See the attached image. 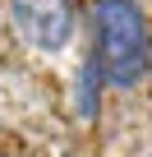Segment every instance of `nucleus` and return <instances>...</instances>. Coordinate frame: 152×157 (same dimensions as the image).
Returning <instances> with one entry per match:
<instances>
[{
	"instance_id": "1",
	"label": "nucleus",
	"mask_w": 152,
	"mask_h": 157,
	"mask_svg": "<svg viewBox=\"0 0 152 157\" xmlns=\"http://www.w3.org/2000/svg\"><path fill=\"white\" fill-rule=\"evenodd\" d=\"M92 56L111 88H134L152 69V33L138 0H97L92 10Z\"/></svg>"
},
{
	"instance_id": "3",
	"label": "nucleus",
	"mask_w": 152,
	"mask_h": 157,
	"mask_svg": "<svg viewBox=\"0 0 152 157\" xmlns=\"http://www.w3.org/2000/svg\"><path fill=\"white\" fill-rule=\"evenodd\" d=\"M106 88V74L97 65V56H88L83 65V78H79V116H97V93Z\"/></svg>"
},
{
	"instance_id": "2",
	"label": "nucleus",
	"mask_w": 152,
	"mask_h": 157,
	"mask_svg": "<svg viewBox=\"0 0 152 157\" xmlns=\"http://www.w3.org/2000/svg\"><path fill=\"white\" fill-rule=\"evenodd\" d=\"M14 28L37 51H65L74 42V5L69 0H9Z\"/></svg>"
}]
</instances>
